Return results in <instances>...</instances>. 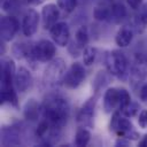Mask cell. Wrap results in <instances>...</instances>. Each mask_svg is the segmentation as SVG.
Masks as SVG:
<instances>
[{"label": "cell", "instance_id": "6da1fadb", "mask_svg": "<svg viewBox=\"0 0 147 147\" xmlns=\"http://www.w3.org/2000/svg\"><path fill=\"white\" fill-rule=\"evenodd\" d=\"M41 113L52 127L61 130L69 118L70 107L64 96L51 93L45 98L41 105Z\"/></svg>", "mask_w": 147, "mask_h": 147}, {"label": "cell", "instance_id": "7a4b0ae2", "mask_svg": "<svg viewBox=\"0 0 147 147\" xmlns=\"http://www.w3.org/2000/svg\"><path fill=\"white\" fill-rule=\"evenodd\" d=\"M15 64L10 59H5L1 62V103L8 102L17 106V95L15 92Z\"/></svg>", "mask_w": 147, "mask_h": 147}, {"label": "cell", "instance_id": "3957f363", "mask_svg": "<svg viewBox=\"0 0 147 147\" xmlns=\"http://www.w3.org/2000/svg\"><path fill=\"white\" fill-rule=\"evenodd\" d=\"M131 101L130 93L125 88L111 87L105 92L103 95V109L107 114L123 109Z\"/></svg>", "mask_w": 147, "mask_h": 147}, {"label": "cell", "instance_id": "277c9868", "mask_svg": "<svg viewBox=\"0 0 147 147\" xmlns=\"http://www.w3.org/2000/svg\"><path fill=\"white\" fill-rule=\"evenodd\" d=\"M67 72L65 62L63 59H53L49 61L42 74V83L46 87H55L63 82Z\"/></svg>", "mask_w": 147, "mask_h": 147}, {"label": "cell", "instance_id": "5b68a950", "mask_svg": "<svg viewBox=\"0 0 147 147\" xmlns=\"http://www.w3.org/2000/svg\"><path fill=\"white\" fill-rule=\"evenodd\" d=\"M110 129L115 133H117L118 137H124L131 140H136L139 138V134L134 130L133 124L119 110L114 111V115L110 121Z\"/></svg>", "mask_w": 147, "mask_h": 147}, {"label": "cell", "instance_id": "8992f818", "mask_svg": "<svg viewBox=\"0 0 147 147\" xmlns=\"http://www.w3.org/2000/svg\"><path fill=\"white\" fill-rule=\"evenodd\" d=\"M105 64L107 71L118 78H123L127 70V60L125 55L119 51L108 52L105 57Z\"/></svg>", "mask_w": 147, "mask_h": 147}, {"label": "cell", "instance_id": "52a82bcc", "mask_svg": "<svg viewBox=\"0 0 147 147\" xmlns=\"http://www.w3.org/2000/svg\"><path fill=\"white\" fill-rule=\"evenodd\" d=\"M147 77V56L142 53H138L134 64L130 72V84L132 87L141 84Z\"/></svg>", "mask_w": 147, "mask_h": 147}, {"label": "cell", "instance_id": "ba28073f", "mask_svg": "<svg viewBox=\"0 0 147 147\" xmlns=\"http://www.w3.org/2000/svg\"><path fill=\"white\" fill-rule=\"evenodd\" d=\"M84 79H85L84 65L82 63H79V62H75L67 70L62 83L68 88H77V87H79L82 85Z\"/></svg>", "mask_w": 147, "mask_h": 147}, {"label": "cell", "instance_id": "9c48e42d", "mask_svg": "<svg viewBox=\"0 0 147 147\" xmlns=\"http://www.w3.org/2000/svg\"><path fill=\"white\" fill-rule=\"evenodd\" d=\"M95 103H96V96H92L79 109V111L77 114V123L82 127H92L93 126Z\"/></svg>", "mask_w": 147, "mask_h": 147}, {"label": "cell", "instance_id": "30bf717a", "mask_svg": "<svg viewBox=\"0 0 147 147\" xmlns=\"http://www.w3.org/2000/svg\"><path fill=\"white\" fill-rule=\"evenodd\" d=\"M56 53L55 45L46 39L39 40L34 46H33V55L34 59L39 62H49L53 60L54 55Z\"/></svg>", "mask_w": 147, "mask_h": 147}, {"label": "cell", "instance_id": "8fae6325", "mask_svg": "<svg viewBox=\"0 0 147 147\" xmlns=\"http://www.w3.org/2000/svg\"><path fill=\"white\" fill-rule=\"evenodd\" d=\"M20 29L17 18L13 15L2 16L0 20V37L2 41H10Z\"/></svg>", "mask_w": 147, "mask_h": 147}, {"label": "cell", "instance_id": "7c38bea8", "mask_svg": "<svg viewBox=\"0 0 147 147\" xmlns=\"http://www.w3.org/2000/svg\"><path fill=\"white\" fill-rule=\"evenodd\" d=\"M49 34L56 45L60 47H65L69 42L70 30L65 22H57L49 29Z\"/></svg>", "mask_w": 147, "mask_h": 147}, {"label": "cell", "instance_id": "4fadbf2b", "mask_svg": "<svg viewBox=\"0 0 147 147\" xmlns=\"http://www.w3.org/2000/svg\"><path fill=\"white\" fill-rule=\"evenodd\" d=\"M38 24H39V15L34 9H29L24 17H23V22H22V31L23 34L26 37H31L36 33L37 29H38Z\"/></svg>", "mask_w": 147, "mask_h": 147}, {"label": "cell", "instance_id": "5bb4252c", "mask_svg": "<svg viewBox=\"0 0 147 147\" xmlns=\"http://www.w3.org/2000/svg\"><path fill=\"white\" fill-rule=\"evenodd\" d=\"M60 16L59 6L54 3H48L44 6L41 9V20H42V26L44 29H51L55 23H57Z\"/></svg>", "mask_w": 147, "mask_h": 147}, {"label": "cell", "instance_id": "9a60e30c", "mask_svg": "<svg viewBox=\"0 0 147 147\" xmlns=\"http://www.w3.org/2000/svg\"><path fill=\"white\" fill-rule=\"evenodd\" d=\"M15 87L20 93H24L25 91H28L32 84V76L30 74V71L24 68V67H20L16 72H15Z\"/></svg>", "mask_w": 147, "mask_h": 147}, {"label": "cell", "instance_id": "2e32d148", "mask_svg": "<svg viewBox=\"0 0 147 147\" xmlns=\"http://www.w3.org/2000/svg\"><path fill=\"white\" fill-rule=\"evenodd\" d=\"M21 142L20 131L15 126H6L1 130V144L3 146H17Z\"/></svg>", "mask_w": 147, "mask_h": 147}, {"label": "cell", "instance_id": "e0dca14e", "mask_svg": "<svg viewBox=\"0 0 147 147\" xmlns=\"http://www.w3.org/2000/svg\"><path fill=\"white\" fill-rule=\"evenodd\" d=\"M132 39H133V29L131 26H129V25L122 26L117 31V33L115 36V42L119 47L129 46L131 44Z\"/></svg>", "mask_w": 147, "mask_h": 147}, {"label": "cell", "instance_id": "ac0fdd59", "mask_svg": "<svg viewBox=\"0 0 147 147\" xmlns=\"http://www.w3.org/2000/svg\"><path fill=\"white\" fill-rule=\"evenodd\" d=\"M40 110L41 107L38 105V102L34 99H30L24 105V117L28 121H36L39 117Z\"/></svg>", "mask_w": 147, "mask_h": 147}, {"label": "cell", "instance_id": "d6986e66", "mask_svg": "<svg viewBox=\"0 0 147 147\" xmlns=\"http://www.w3.org/2000/svg\"><path fill=\"white\" fill-rule=\"evenodd\" d=\"M126 8L121 2H116L110 7V20H113L114 22H119L126 16Z\"/></svg>", "mask_w": 147, "mask_h": 147}, {"label": "cell", "instance_id": "ffe728a7", "mask_svg": "<svg viewBox=\"0 0 147 147\" xmlns=\"http://www.w3.org/2000/svg\"><path fill=\"white\" fill-rule=\"evenodd\" d=\"M91 139V133L85 127H79L75 134V140H74V144L75 146L77 147H83V146H86L88 144Z\"/></svg>", "mask_w": 147, "mask_h": 147}, {"label": "cell", "instance_id": "44dd1931", "mask_svg": "<svg viewBox=\"0 0 147 147\" xmlns=\"http://www.w3.org/2000/svg\"><path fill=\"white\" fill-rule=\"evenodd\" d=\"M23 3H25L23 0H5L2 2V9L9 15H14L21 10Z\"/></svg>", "mask_w": 147, "mask_h": 147}, {"label": "cell", "instance_id": "7402d4cb", "mask_svg": "<svg viewBox=\"0 0 147 147\" xmlns=\"http://www.w3.org/2000/svg\"><path fill=\"white\" fill-rule=\"evenodd\" d=\"M75 42L80 47H85L88 42V30L85 25H82L77 32H76V37H75Z\"/></svg>", "mask_w": 147, "mask_h": 147}, {"label": "cell", "instance_id": "603a6c76", "mask_svg": "<svg viewBox=\"0 0 147 147\" xmlns=\"http://www.w3.org/2000/svg\"><path fill=\"white\" fill-rule=\"evenodd\" d=\"M95 56H96V49L94 47H91V46L85 47L84 53H83V62H84V64L85 65L93 64V62L95 60Z\"/></svg>", "mask_w": 147, "mask_h": 147}, {"label": "cell", "instance_id": "cb8c5ba5", "mask_svg": "<svg viewBox=\"0 0 147 147\" xmlns=\"http://www.w3.org/2000/svg\"><path fill=\"white\" fill-rule=\"evenodd\" d=\"M134 24L136 26H144L147 24V3L139 8V13L134 16Z\"/></svg>", "mask_w": 147, "mask_h": 147}, {"label": "cell", "instance_id": "d4e9b609", "mask_svg": "<svg viewBox=\"0 0 147 147\" xmlns=\"http://www.w3.org/2000/svg\"><path fill=\"white\" fill-rule=\"evenodd\" d=\"M93 16L98 21L110 20V9H108L107 7H95L93 11Z\"/></svg>", "mask_w": 147, "mask_h": 147}, {"label": "cell", "instance_id": "484cf974", "mask_svg": "<svg viewBox=\"0 0 147 147\" xmlns=\"http://www.w3.org/2000/svg\"><path fill=\"white\" fill-rule=\"evenodd\" d=\"M138 110H139V105H138L137 102L130 101V102H129L123 109H121L119 111H121L124 116H126V117H133V116L137 115Z\"/></svg>", "mask_w": 147, "mask_h": 147}, {"label": "cell", "instance_id": "4316f807", "mask_svg": "<svg viewBox=\"0 0 147 147\" xmlns=\"http://www.w3.org/2000/svg\"><path fill=\"white\" fill-rule=\"evenodd\" d=\"M57 6L65 13H71L77 6V0H57Z\"/></svg>", "mask_w": 147, "mask_h": 147}, {"label": "cell", "instance_id": "83f0119b", "mask_svg": "<svg viewBox=\"0 0 147 147\" xmlns=\"http://www.w3.org/2000/svg\"><path fill=\"white\" fill-rule=\"evenodd\" d=\"M138 123L140 125L141 129H146L147 127V109L141 110L139 117H138Z\"/></svg>", "mask_w": 147, "mask_h": 147}, {"label": "cell", "instance_id": "f1b7e54d", "mask_svg": "<svg viewBox=\"0 0 147 147\" xmlns=\"http://www.w3.org/2000/svg\"><path fill=\"white\" fill-rule=\"evenodd\" d=\"M139 96H140V100L142 101V103H145V105L147 106V84H145V85L140 88Z\"/></svg>", "mask_w": 147, "mask_h": 147}, {"label": "cell", "instance_id": "f546056e", "mask_svg": "<svg viewBox=\"0 0 147 147\" xmlns=\"http://www.w3.org/2000/svg\"><path fill=\"white\" fill-rule=\"evenodd\" d=\"M126 1H127V5L132 9H139L142 3V0H126Z\"/></svg>", "mask_w": 147, "mask_h": 147}, {"label": "cell", "instance_id": "4dcf8cb0", "mask_svg": "<svg viewBox=\"0 0 147 147\" xmlns=\"http://www.w3.org/2000/svg\"><path fill=\"white\" fill-rule=\"evenodd\" d=\"M129 139L124 138V137H119L116 140V146H129Z\"/></svg>", "mask_w": 147, "mask_h": 147}, {"label": "cell", "instance_id": "1f68e13d", "mask_svg": "<svg viewBox=\"0 0 147 147\" xmlns=\"http://www.w3.org/2000/svg\"><path fill=\"white\" fill-rule=\"evenodd\" d=\"M139 146L140 147H147V134H145L142 137V139L139 141Z\"/></svg>", "mask_w": 147, "mask_h": 147}, {"label": "cell", "instance_id": "d6a6232c", "mask_svg": "<svg viewBox=\"0 0 147 147\" xmlns=\"http://www.w3.org/2000/svg\"><path fill=\"white\" fill-rule=\"evenodd\" d=\"M25 3H29V5H40L44 0H23Z\"/></svg>", "mask_w": 147, "mask_h": 147}, {"label": "cell", "instance_id": "836d02e7", "mask_svg": "<svg viewBox=\"0 0 147 147\" xmlns=\"http://www.w3.org/2000/svg\"><path fill=\"white\" fill-rule=\"evenodd\" d=\"M3 1H5V0H1V2H3Z\"/></svg>", "mask_w": 147, "mask_h": 147}]
</instances>
